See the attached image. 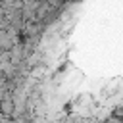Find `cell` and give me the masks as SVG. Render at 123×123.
<instances>
[{
  "label": "cell",
  "instance_id": "obj_2",
  "mask_svg": "<svg viewBox=\"0 0 123 123\" xmlns=\"http://www.w3.org/2000/svg\"><path fill=\"white\" fill-rule=\"evenodd\" d=\"M0 108H2V102H0Z\"/></svg>",
  "mask_w": 123,
  "mask_h": 123
},
{
  "label": "cell",
  "instance_id": "obj_1",
  "mask_svg": "<svg viewBox=\"0 0 123 123\" xmlns=\"http://www.w3.org/2000/svg\"><path fill=\"white\" fill-rule=\"evenodd\" d=\"M4 113H12L13 111V102L10 100V98H6V100H2V108H0Z\"/></svg>",
  "mask_w": 123,
  "mask_h": 123
}]
</instances>
